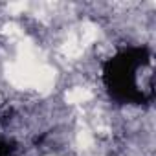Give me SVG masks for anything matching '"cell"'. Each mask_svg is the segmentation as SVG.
Returning a JSON list of instances; mask_svg holds the SVG:
<instances>
[{
	"instance_id": "obj_1",
	"label": "cell",
	"mask_w": 156,
	"mask_h": 156,
	"mask_svg": "<svg viewBox=\"0 0 156 156\" xmlns=\"http://www.w3.org/2000/svg\"><path fill=\"white\" fill-rule=\"evenodd\" d=\"M119 59H121V57H119ZM119 64H121V68H123V72H121V73H127V70H129V64H130V59L123 57ZM141 66H143V64H140V66H136L134 70H130V72H129V77H127V75H125V77H121V83H125V85H127V81H129L130 85H134V79H130V77H134V72H136V70H140Z\"/></svg>"
}]
</instances>
